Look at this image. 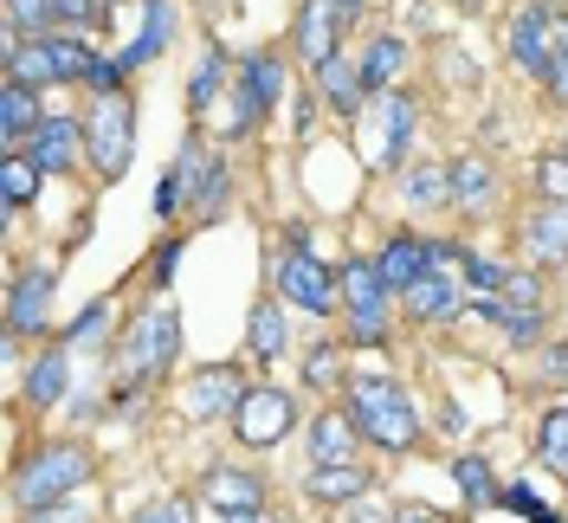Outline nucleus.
<instances>
[{"instance_id": "obj_1", "label": "nucleus", "mask_w": 568, "mask_h": 523, "mask_svg": "<svg viewBox=\"0 0 568 523\" xmlns=\"http://www.w3.org/2000/svg\"><path fill=\"white\" fill-rule=\"evenodd\" d=\"M343 408L355 414L368 446H382V453L420 446V408H414L407 382H394V375H349V401Z\"/></svg>"}, {"instance_id": "obj_2", "label": "nucleus", "mask_w": 568, "mask_h": 523, "mask_svg": "<svg viewBox=\"0 0 568 523\" xmlns=\"http://www.w3.org/2000/svg\"><path fill=\"white\" fill-rule=\"evenodd\" d=\"M84 479H98V459L91 446H78V440H52V446H39L20 472H13V504L20 511H45V504H65L84 491Z\"/></svg>"}, {"instance_id": "obj_3", "label": "nucleus", "mask_w": 568, "mask_h": 523, "mask_svg": "<svg viewBox=\"0 0 568 523\" xmlns=\"http://www.w3.org/2000/svg\"><path fill=\"white\" fill-rule=\"evenodd\" d=\"M104 52H91L78 33H45V39H7V78H20V84H84L91 66H98Z\"/></svg>"}, {"instance_id": "obj_4", "label": "nucleus", "mask_w": 568, "mask_h": 523, "mask_svg": "<svg viewBox=\"0 0 568 523\" xmlns=\"http://www.w3.org/2000/svg\"><path fill=\"white\" fill-rule=\"evenodd\" d=\"M84 155L104 181H123L136 162V98L130 91H110L84 110Z\"/></svg>"}, {"instance_id": "obj_5", "label": "nucleus", "mask_w": 568, "mask_h": 523, "mask_svg": "<svg viewBox=\"0 0 568 523\" xmlns=\"http://www.w3.org/2000/svg\"><path fill=\"white\" fill-rule=\"evenodd\" d=\"M394 304H400V298H394L388 279L375 272V259H349V265H343V311H349V343H362V349L388 343Z\"/></svg>"}, {"instance_id": "obj_6", "label": "nucleus", "mask_w": 568, "mask_h": 523, "mask_svg": "<svg viewBox=\"0 0 568 523\" xmlns=\"http://www.w3.org/2000/svg\"><path fill=\"white\" fill-rule=\"evenodd\" d=\"M272 291H278L284 304H297V311L329 316L343 304V272H329L311 245H284L278 265H272Z\"/></svg>"}, {"instance_id": "obj_7", "label": "nucleus", "mask_w": 568, "mask_h": 523, "mask_svg": "<svg viewBox=\"0 0 568 523\" xmlns=\"http://www.w3.org/2000/svg\"><path fill=\"white\" fill-rule=\"evenodd\" d=\"M181 355V316L169 304H155V311H142V323H130V336H123V375L130 382H155V375H169Z\"/></svg>"}, {"instance_id": "obj_8", "label": "nucleus", "mask_w": 568, "mask_h": 523, "mask_svg": "<svg viewBox=\"0 0 568 523\" xmlns=\"http://www.w3.org/2000/svg\"><path fill=\"white\" fill-rule=\"evenodd\" d=\"M291 426H297V401L272 382H252L246 401H240V414H233V440L252 446V453H272Z\"/></svg>"}, {"instance_id": "obj_9", "label": "nucleus", "mask_w": 568, "mask_h": 523, "mask_svg": "<svg viewBox=\"0 0 568 523\" xmlns=\"http://www.w3.org/2000/svg\"><path fill=\"white\" fill-rule=\"evenodd\" d=\"M556 39H562V13H556L549 0L510 13V27H504L510 59H517V71H530V78H549V66H556Z\"/></svg>"}, {"instance_id": "obj_10", "label": "nucleus", "mask_w": 568, "mask_h": 523, "mask_svg": "<svg viewBox=\"0 0 568 523\" xmlns=\"http://www.w3.org/2000/svg\"><path fill=\"white\" fill-rule=\"evenodd\" d=\"M52 298H59V272L52 265H27L13 291H7V336L20 343V336H45V323H52Z\"/></svg>"}, {"instance_id": "obj_11", "label": "nucleus", "mask_w": 568, "mask_h": 523, "mask_svg": "<svg viewBox=\"0 0 568 523\" xmlns=\"http://www.w3.org/2000/svg\"><path fill=\"white\" fill-rule=\"evenodd\" d=\"M20 155H33L39 174H71L84 162V117H65V110H45V123H39V137L20 149Z\"/></svg>"}, {"instance_id": "obj_12", "label": "nucleus", "mask_w": 568, "mask_h": 523, "mask_svg": "<svg viewBox=\"0 0 568 523\" xmlns=\"http://www.w3.org/2000/svg\"><path fill=\"white\" fill-rule=\"evenodd\" d=\"M375 272L388 279L394 298H407V291H414L426 272H439L433 240H420V233H388V240H382V252H375Z\"/></svg>"}, {"instance_id": "obj_13", "label": "nucleus", "mask_w": 568, "mask_h": 523, "mask_svg": "<svg viewBox=\"0 0 568 523\" xmlns=\"http://www.w3.org/2000/svg\"><path fill=\"white\" fill-rule=\"evenodd\" d=\"M240 401H246V375H240V369H201V375L187 382V394H181V408L194 420H233Z\"/></svg>"}, {"instance_id": "obj_14", "label": "nucleus", "mask_w": 568, "mask_h": 523, "mask_svg": "<svg viewBox=\"0 0 568 523\" xmlns=\"http://www.w3.org/2000/svg\"><path fill=\"white\" fill-rule=\"evenodd\" d=\"M317 91L343 123H362V110H368V98H375L368 78H362V59H329V66L317 71Z\"/></svg>"}, {"instance_id": "obj_15", "label": "nucleus", "mask_w": 568, "mask_h": 523, "mask_svg": "<svg viewBox=\"0 0 568 523\" xmlns=\"http://www.w3.org/2000/svg\"><path fill=\"white\" fill-rule=\"evenodd\" d=\"M220 517H240V511H265V479L258 472H240V465H213L207 485H201Z\"/></svg>"}, {"instance_id": "obj_16", "label": "nucleus", "mask_w": 568, "mask_h": 523, "mask_svg": "<svg viewBox=\"0 0 568 523\" xmlns=\"http://www.w3.org/2000/svg\"><path fill=\"white\" fill-rule=\"evenodd\" d=\"M39 123H45L39 91L20 84V78H7V91H0V142H7V155H20V149L39 137Z\"/></svg>"}, {"instance_id": "obj_17", "label": "nucleus", "mask_w": 568, "mask_h": 523, "mask_svg": "<svg viewBox=\"0 0 568 523\" xmlns=\"http://www.w3.org/2000/svg\"><path fill=\"white\" fill-rule=\"evenodd\" d=\"M336 27H343V13H336L329 0H304V7H297V52H304L311 71H323L329 59H343V52H336Z\"/></svg>"}, {"instance_id": "obj_18", "label": "nucleus", "mask_w": 568, "mask_h": 523, "mask_svg": "<svg viewBox=\"0 0 568 523\" xmlns=\"http://www.w3.org/2000/svg\"><path fill=\"white\" fill-rule=\"evenodd\" d=\"M355 446H362V426L349 408H329L311 420V465H349Z\"/></svg>"}, {"instance_id": "obj_19", "label": "nucleus", "mask_w": 568, "mask_h": 523, "mask_svg": "<svg viewBox=\"0 0 568 523\" xmlns=\"http://www.w3.org/2000/svg\"><path fill=\"white\" fill-rule=\"evenodd\" d=\"M400 304H407L414 323H439V316H459L465 311V284H459V272H426Z\"/></svg>"}, {"instance_id": "obj_20", "label": "nucleus", "mask_w": 568, "mask_h": 523, "mask_svg": "<svg viewBox=\"0 0 568 523\" xmlns=\"http://www.w3.org/2000/svg\"><path fill=\"white\" fill-rule=\"evenodd\" d=\"M169 33H175V7H169V0H149V13L136 20V33H130V46L116 52V66H123V71H142L149 59H162V46H169Z\"/></svg>"}, {"instance_id": "obj_21", "label": "nucleus", "mask_w": 568, "mask_h": 523, "mask_svg": "<svg viewBox=\"0 0 568 523\" xmlns=\"http://www.w3.org/2000/svg\"><path fill=\"white\" fill-rule=\"evenodd\" d=\"M368 485H375V472L362 459H349V465H311L304 472V491L317 504H355V497H368Z\"/></svg>"}, {"instance_id": "obj_22", "label": "nucleus", "mask_w": 568, "mask_h": 523, "mask_svg": "<svg viewBox=\"0 0 568 523\" xmlns=\"http://www.w3.org/2000/svg\"><path fill=\"white\" fill-rule=\"evenodd\" d=\"M524 245H530L542 265H568V208L562 201H542V208L524 220Z\"/></svg>"}, {"instance_id": "obj_23", "label": "nucleus", "mask_w": 568, "mask_h": 523, "mask_svg": "<svg viewBox=\"0 0 568 523\" xmlns=\"http://www.w3.org/2000/svg\"><path fill=\"white\" fill-rule=\"evenodd\" d=\"M414 130H420V104L388 91V98H382V169H400V162H407Z\"/></svg>"}, {"instance_id": "obj_24", "label": "nucleus", "mask_w": 568, "mask_h": 523, "mask_svg": "<svg viewBox=\"0 0 568 523\" xmlns=\"http://www.w3.org/2000/svg\"><path fill=\"white\" fill-rule=\"evenodd\" d=\"M71 388V349H45L33 369H27V408H59Z\"/></svg>"}, {"instance_id": "obj_25", "label": "nucleus", "mask_w": 568, "mask_h": 523, "mask_svg": "<svg viewBox=\"0 0 568 523\" xmlns=\"http://www.w3.org/2000/svg\"><path fill=\"white\" fill-rule=\"evenodd\" d=\"M284 298H258L246 316V349H252V362H278L284 355Z\"/></svg>"}, {"instance_id": "obj_26", "label": "nucleus", "mask_w": 568, "mask_h": 523, "mask_svg": "<svg viewBox=\"0 0 568 523\" xmlns=\"http://www.w3.org/2000/svg\"><path fill=\"white\" fill-rule=\"evenodd\" d=\"M446 181H453V208H485L497 194V169L485 155H453L446 162Z\"/></svg>"}, {"instance_id": "obj_27", "label": "nucleus", "mask_w": 568, "mask_h": 523, "mask_svg": "<svg viewBox=\"0 0 568 523\" xmlns=\"http://www.w3.org/2000/svg\"><path fill=\"white\" fill-rule=\"evenodd\" d=\"M240 91H246V104L265 117V110L284 98V59L278 52H252L246 66H240Z\"/></svg>"}, {"instance_id": "obj_28", "label": "nucleus", "mask_w": 568, "mask_h": 523, "mask_svg": "<svg viewBox=\"0 0 568 523\" xmlns=\"http://www.w3.org/2000/svg\"><path fill=\"white\" fill-rule=\"evenodd\" d=\"M400 71H407V39L400 33H382L368 52H362V78H368V91H394Z\"/></svg>"}, {"instance_id": "obj_29", "label": "nucleus", "mask_w": 568, "mask_h": 523, "mask_svg": "<svg viewBox=\"0 0 568 523\" xmlns=\"http://www.w3.org/2000/svg\"><path fill=\"white\" fill-rule=\"evenodd\" d=\"M400 194H407V208H453L446 162H407V174H400Z\"/></svg>"}, {"instance_id": "obj_30", "label": "nucleus", "mask_w": 568, "mask_h": 523, "mask_svg": "<svg viewBox=\"0 0 568 523\" xmlns=\"http://www.w3.org/2000/svg\"><path fill=\"white\" fill-rule=\"evenodd\" d=\"M453 479H459V497L471 504V511H504V485L491 479V465H485L478 453L453 459Z\"/></svg>"}, {"instance_id": "obj_31", "label": "nucleus", "mask_w": 568, "mask_h": 523, "mask_svg": "<svg viewBox=\"0 0 568 523\" xmlns=\"http://www.w3.org/2000/svg\"><path fill=\"white\" fill-rule=\"evenodd\" d=\"M220 84H226V52H220V46H201V59L187 71V110L201 117V110L220 98Z\"/></svg>"}, {"instance_id": "obj_32", "label": "nucleus", "mask_w": 568, "mask_h": 523, "mask_svg": "<svg viewBox=\"0 0 568 523\" xmlns=\"http://www.w3.org/2000/svg\"><path fill=\"white\" fill-rule=\"evenodd\" d=\"M0 194H7V213H27L39 201V162L33 155H7L0 162Z\"/></svg>"}, {"instance_id": "obj_33", "label": "nucleus", "mask_w": 568, "mask_h": 523, "mask_svg": "<svg viewBox=\"0 0 568 523\" xmlns=\"http://www.w3.org/2000/svg\"><path fill=\"white\" fill-rule=\"evenodd\" d=\"M52 27V0H7V39H45Z\"/></svg>"}, {"instance_id": "obj_34", "label": "nucleus", "mask_w": 568, "mask_h": 523, "mask_svg": "<svg viewBox=\"0 0 568 523\" xmlns=\"http://www.w3.org/2000/svg\"><path fill=\"white\" fill-rule=\"evenodd\" d=\"M536 453H542L549 472L568 479V408H549V414H542V426H536Z\"/></svg>"}, {"instance_id": "obj_35", "label": "nucleus", "mask_w": 568, "mask_h": 523, "mask_svg": "<svg viewBox=\"0 0 568 523\" xmlns=\"http://www.w3.org/2000/svg\"><path fill=\"white\" fill-rule=\"evenodd\" d=\"M110 316H116V304H110V298H98V304H91V311L65 330V349H104L110 343Z\"/></svg>"}, {"instance_id": "obj_36", "label": "nucleus", "mask_w": 568, "mask_h": 523, "mask_svg": "<svg viewBox=\"0 0 568 523\" xmlns=\"http://www.w3.org/2000/svg\"><path fill=\"white\" fill-rule=\"evenodd\" d=\"M491 316H497V330H504V336H510L517 349L542 343V323H549L542 311H517V304H491Z\"/></svg>"}, {"instance_id": "obj_37", "label": "nucleus", "mask_w": 568, "mask_h": 523, "mask_svg": "<svg viewBox=\"0 0 568 523\" xmlns=\"http://www.w3.org/2000/svg\"><path fill=\"white\" fill-rule=\"evenodd\" d=\"M304 382H311V388H336V382H343V349H336V343L311 349V355H304Z\"/></svg>"}, {"instance_id": "obj_38", "label": "nucleus", "mask_w": 568, "mask_h": 523, "mask_svg": "<svg viewBox=\"0 0 568 523\" xmlns=\"http://www.w3.org/2000/svg\"><path fill=\"white\" fill-rule=\"evenodd\" d=\"M465 284H471V291H497V298H504L510 272H504L497 259H478V252H465Z\"/></svg>"}, {"instance_id": "obj_39", "label": "nucleus", "mask_w": 568, "mask_h": 523, "mask_svg": "<svg viewBox=\"0 0 568 523\" xmlns=\"http://www.w3.org/2000/svg\"><path fill=\"white\" fill-rule=\"evenodd\" d=\"M536 188H542V201H562L568 208V155H542L536 162Z\"/></svg>"}, {"instance_id": "obj_40", "label": "nucleus", "mask_w": 568, "mask_h": 523, "mask_svg": "<svg viewBox=\"0 0 568 523\" xmlns=\"http://www.w3.org/2000/svg\"><path fill=\"white\" fill-rule=\"evenodd\" d=\"M98 13H104L98 0H52V27H59V33H78V27H91Z\"/></svg>"}, {"instance_id": "obj_41", "label": "nucleus", "mask_w": 568, "mask_h": 523, "mask_svg": "<svg viewBox=\"0 0 568 523\" xmlns=\"http://www.w3.org/2000/svg\"><path fill=\"white\" fill-rule=\"evenodd\" d=\"M497 304H517V311H542V284H536V272H510V284H504V298Z\"/></svg>"}, {"instance_id": "obj_42", "label": "nucleus", "mask_w": 568, "mask_h": 523, "mask_svg": "<svg viewBox=\"0 0 568 523\" xmlns=\"http://www.w3.org/2000/svg\"><path fill=\"white\" fill-rule=\"evenodd\" d=\"M504 511H524L530 523H556V511H549L530 485H504Z\"/></svg>"}, {"instance_id": "obj_43", "label": "nucleus", "mask_w": 568, "mask_h": 523, "mask_svg": "<svg viewBox=\"0 0 568 523\" xmlns=\"http://www.w3.org/2000/svg\"><path fill=\"white\" fill-rule=\"evenodd\" d=\"M136 523H194V504L187 497H162V504H142Z\"/></svg>"}, {"instance_id": "obj_44", "label": "nucleus", "mask_w": 568, "mask_h": 523, "mask_svg": "<svg viewBox=\"0 0 568 523\" xmlns=\"http://www.w3.org/2000/svg\"><path fill=\"white\" fill-rule=\"evenodd\" d=\"M27 523H91V504H84V497H65V504H45V511H27Z\"/></svg>"}, {"instance_id": "obj_45", "label": "nucleus", "mask_w": 568, "mask_h": 523, "mask_svg": "<svg viewBox=\"0 0 568 523\" xmlns=\"http://www.w3.org/2000/svg\"><path fill=\"white\" fill-rule=\"evenodd\" d=\"M175 259H181V240H169L162 252H155V272H149V279H155V291H169V284H175Z\"/></svg>"}, {"instance_id": "obj_46", "label": "nucleus", "mask_w": 568, "mask_h": 523, "mask_svg": "<svg viewBox=\"0 0 568 523\" xmlns=\"http://www.w3.org/2000/svg\"><path fill=\"white\" fill-rule=\"evenodd\" d=\"M349 523H388V511H382V504H368V497H355V504H349Z\"/></svg>"}, {"instance_id": "obj_47", "label": "nucleus", "mask_w": 568, "mask_h": 523, "mask_svg": "<svg viewBox=\"0 0 568 523\" xmlns=\"http://www.w3.org/2000/svg\"><path fill=\"white\" fill-rule=\"evenodd\" d=\"M394 523H439V511H426V504H407V511H400Z\"/></svg>"}, {"instance_id": "obj_48", "label": "nucleus", "mask_w": 568, "mask_h": 523, "mask_svg": "<svg viewBox=\"0 0 568 523\" xmlns=\"http://www.w3.org/2000/svg\"><path fill=\"white\" fill-rule=\"evenodd\" d=\"M549 375H568V343H562V349H549Z\"/></svg>"}, {"instance_id": "obj_49", "label": "nucleus", "mask_w": 568, "mask_h": 523, "mask_svg": "<svg viewBox=\"0 0 568 523\" xmlns=\"http://www.w3.org/2000/svg\"><path fill=\"white\" fill-rule=\"evenodd\" d=\"M329 7H336V13H343V20H355V13H362V7H368V0H329Z\"/></svg>"}, {"instance_id": "obj_50", "label": "nucleus", "mask_w": 568, "mask_h": 523, "mask_svg": "<svg viewBox=\"0 0 568 523\" xmlns=\"http://www.w3.org/2000/svg\"><path fill=\"white\" fill-rule=\"evenodd\" d=\"M556 66H568V13H562V39H556Z\"/></svg>"}, {"instance_id": "obj_51", "label": "nucleus", "mask_w": 568, "mask_h": 523, "mask_svg": "<svg viewBox=\"0 0 568 523\" xmlns=\"http://www.w3.org/2000/svg\"><path fill=\"white\" fill-rule=\"evenodd\" d=\"M226 523H272L265 511H240V517H226Z\"/></svg>"}]
</instances>
